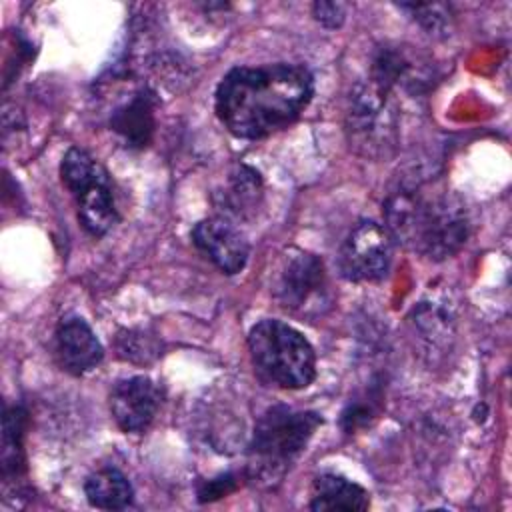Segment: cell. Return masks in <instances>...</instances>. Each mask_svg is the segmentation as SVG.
Returning a JSON list of instances; mask_svg holds the SVG:
<instances>
[{"label":"cell","mask_w":512,"mask_h":512,"mask_svg":"<svg viewBox=\"0 0 512 512\" xmlns=\"http://www.w3.org/2000/svg\"><path fill=\"white\" fill-rule=\"evenodd\" d=\"M156 106L158 94L150 86H140L110 112L108 126L126 148L142 150L156 130Z\"/></svg>","instance_id":"cell-12"},{"label":"cell","mask_w":512,"mask_h":512,"mask_svg":"<svg viewBox=\"0 0 512 512\" xmlns=\"http://www.w3.org/2000/svg\"><path fill=\"white\" fill-rule=\"evenodd\" d=\"M62 184L74 198L78 220L92 236H104L118 222L112 180L106 168L82 148H68L60 162Z\"/></svg>","instance_id":"cell-6"},{"label":"cell","mask_w":512,"mask_h":512,"mask_svg":"<svg viewBox=\"0 0 512 512\" xmlns=\"http://www.w3.org/2000/svg\"><path fill=\"white\" fill-rule=\"evenodd\" d=\"M84 494L90 506L100 510H124L134 500L130 480L114 466H104L92 472L84 482Z\"/></svg>","instance_id":"cell-18"},{"label":"cell","mask_w":512,"mask_h":512,"mask_svg":"<svg viewBox=\"0 0 512 512\" xmlns=\"http://www.w3.org/2000/svg\"><path fill=\"white\" fill-rule=\"evenodd\" d=\"M402 10H408L412 18L434 36H446L452 26L450 6L446 4H400Z\"/></svg>","instance_id":"cell-21"},{"label":"cell","mask_w":512,"mask_h":512,"mask_svg":"<svg viewBox=\"0 0 512 512\" xmlns=\"http://www.w3.org/2000/svg\"><path fill=\"white\" fill-rule=\"evenodd\" d=\"M56 356L68 374L82 376L100 366L104 348L90 324L84 318L70 314L56 326Z\"/></svg>","instance_id":"cell-13"},{"label":"cell","mask_w":512,"mask_h":512,"mask_svg":"<svg viewBox=\"0 0 512 512\" xmlns=\"http://www.w3.org/2000/svg\"><path fill=\"white\" fill-rule=\"evenodd\" d=\"M344 132L358 156L368 160L392 156L400 138L396 96L370 78L356 82L348 96Z\"/></svg>","instance_id":"cell-5"},{"label":"cell","mask_w":512,"mask_h":512,"mask_svg":"<svg viewBox=\"0 0 512 512\" xmlns=\"http://www.w3.org/2000/svg\"><path fill=\"white\" fill-rule=\"evenodd\" d=\"M194 246L224 274H238L244 270L250 248L236 224L224 216L200 220L192 232Z\"/></svg>","instance_id":"cell-11"},{"label":"cell","mask_w":512,"mask_h":512,"mask_svg":"<svg viewBox=\"0 0 512 512\" xmlns=\"http://www.w3.org/2000/svg\"><path fill=\"white\" fill-rule=\"evenodd\" d=\"M314 96V76L302 64L236 66L216 86L214 110L228 132L266 138L290 126Z\"/></svg>","instance_id":"cell-1"},{"label":"cell","mask_w":512,"mask_h":512,"mask_svg":"<svg viewBox=\"0 0 512 512\" xmlns=\"http://www.w3.org/2000/svg\"><path fill=\"white\" fill-rule=\"evenodd\" d=\"M262 202V180L260 174L246 166L238 164L228 176V182L222 192H218V208L220 216L232 220L250 218Z\"/></svg>","instance_id":"cell-15"},{"label":"cell","mask_w":512,"mask_h":512,"mask_svg":"<svg viewBox=\"0 0 512 512\" xmlns=\"http://www.w3.org/2000/svg\"><path fill=\"white\" fill-rule=\"evenodd\" d=\"M370 506V494L360 484L334 474L324 472L318 474L312 482V496H310V510L326 512V510H340V512H364Z\"/></svg>","instance_id":"cell-14"},{"label":"cell","mask_w":512,"mask_h":512,"mask_svg":"<svg viewBox=\"0 0 512 512\" xmlns=\"http://www.w3.org/2000/svg\"><path fill=\"white\" fill-rule=\"evenodd\" d=\"M116 356L130 364H150L154 362L162 352V346L156 336H152L146 330H120L114 340Z\"/></svg>","instance_id":"cell-19"},{"label":"cell","mask_w":512,"mask_h":512,"mask_svg":"<svg viewBox=\"0 0 512 512\" xmlns=\"http://www.w3.org/2000/svg\"><path fill=\"white\" fill-rule=\"evenodd\" d=\"M238 486V480L234 474H220L212 480H206L198 486V500L200 502H212L218 500L230 492H234Z\"/></svg>","instance_id":"cell-22"},{"label":"cell","mask_w":512,"mask_h":512,"mask_svg":"<svg viewBox=\"0 0 512 512\" xmlns=\"http://www.w3.org/2000/svg\"><path fill=\"white\" fill-rule=\"evenodd\" d=\"M322 424L312 410H294L284 404L270 406L258 420L250 440V478L278 480L306 450L310 438Z\"/></svg>","instance_id":"cell-3"},{"label":"cell","mask_w":512,"mask_h":512,"mask_svg":"<svg viewBox=\"0 0 512 512\" xmlns=\"http://www.w3.org/2000/svg\"><path fill=\"white\" fill-rule=\"evenodd\" d=\"M414 334L426 348V354H444L454 338V314L442 302L422 300L410 314Z\"/></svg>","instance_id":"cell-16"},{"label":"cell","mask_w":512,"mask_h":512,"mask_svg":"<svg viewBox=\"0 0 512 512\" xmlns=\"http://www.w3.org/2000/svg\"><path fill=\"white\" fill-rule=\"evenodd\" d=\"M162 404L160 386L148 376L118 380L110 390V412L126 434L144 432L156 418Z\"/></svg>","instance_id":"cell-10"},{"label":"cell","mask_w":512,"mask_h":512,"mask_svg":"<svg viewBox=\"0 0 512 512\" xmlns=\"http://www.w3.org/2000/svg\"><path fill=\"white\" fill-rule=\"evenodd\" d=\"M368 78L394 96H422L432 88L434 68L430 60L412 46L382 44L372 56Z\"/></svg>","instance_id":"cell-9"},{"label":"cell","mask_w":512,"mask_h":512,"mask_svg":"<svg viewBox=\"0 0 512 512\" xmlns=\"http://www.w3.org/2000/svg\"><path fill=\"white\" fill-rule=\"evenodd\" d=\"M276 302L298 316L318 318L332 306V294L322 260L302 248H288L272 274Z\"/></svg>","instance_id":"cell-7"},{"label":"cell","mask_w":512,"mask_h":512,"mask_svg":"<svg viewBox=\"0 0 512 512\" xmlns=\"http://www.w3.org/2000/svg\"><path fill=\"white\" fill-rule=\"evenodd\" d=\"M28 412L20 404H12L4 408L2 416V478L4 484H16L26 472V452H24V436H26Z\"/></svg>","instance_id":"cell-17"},{"label":"cell","mask_w":512,"mask_h":512,"mask_svg":"<svg viewBox=\"0 0 512 512\" xmlns=\"http://www.w3.org/2000/svg\"><path fill=\"white\" fill-rule=\"evenodd\" d=\"M380 400H382V394L376 388H370L360 398L350 400L346 404V408L342 410V418H340L342 430L346 434H352V432L368 426L378 416Z\"/></svg>","instance_id":"cell-20"},{"label":"cell","mask_w":512,"mask_h":512,"mask_svg":"<svg viewBox=\"0 0 512 512\" xmlns=\"http://www.w3.org/2000/svg\"><path fill=\"white\" fill-rule=\"evenodd\" d=\"M248 352L258 376L284 390H300L316 378L312 344L294 326L266 318L248 332Z\"/></svg>","instance_id":"cell-4"},{"label":"cell","mask_w":512,"mask_h":512,"mask_svg":"<svg viewBox=\"0 0 512 512\" xmlns=\"http://www.w3.org/2000/svg\"><path fill=\"white\" fill-rule=\"evenodd\" d=\"M312 16L324 28H330V30L340 28L346 20V4H342V2H314L312 4Z\"/></svg>","instance_id":"cell-23"},{"label":"cell","mask_w":512,"mask_h":512,"mask_svg":"<svg viewBox=\"0 0 512 512\" xmlns=\"http://www.w3.org/2000/svg\"><path fill=\"white\" fill-rule=\"evenodd\" d=\"M384 220L392 240L430 260L454 256L470 236L464 202L424 180L400 182L384 200Z\"/></svg>","instance_id":"cell-2"},{"label":"cell","mask_w":512,"mask_h":512,"mask_svg":"<svg viewBox=\"0 0 512 512\" xmlns=\"http://www.w3.org/2000/svg\"><path fill=\"white\" fill-rule=\"evenodd\" d=\"M392 264V236L374 220H360L338 252L340 276L348 282H378Z\"/></svg>","instance_id":"cell-8"}]
</instances>
